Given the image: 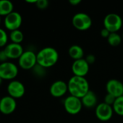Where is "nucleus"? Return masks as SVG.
I'll return each mask as SVG.
<instances>
[{
	"label": "nucleus",
	"instance_id": "19",
	"mask_svg": "<svg viewBox=\"0 0 123 123\" xmlns=\"http://www.w3.org/2000/svg\"><path fill=\"white\" fill-rule=\"evenodd\" d=\"M108 43L112 47H117L120 45L123 41V37L117 32H112L107 38Z\"/></svg>",
	"mask_w": 123,
	"mask_h": 123
},
{
	"label": "nucleus",
	"instance_id": "3",
	"mask_svg": "<svg viewBox=\"0 0 123 123\" xmlns=\"http://www.w3.org/2000/svg\"><path fill=\"white\" fill-rule=\"evenodd\" d=\"M72 22L74 27L80 31L88 30L92 25L91 17L85 12L76 13L72 17Z\"/></svg>",
	"mask_w": 123,
	"mask_h": 123
},
{
	"label": "nucleus",
	"instance_id": "29",
	"mask_svg": "<svg viewBox=\"0 0 123 123\" xmlns=\"http://www.w3.org/2000/svg\"><path fill=\"white\" fill-rule=\"evenodd\" d=\"M25 1L27 3H30V4H36L37 0H26Z\"/></svg>",
	"mask_w": 123,
	"mask_h": 123
},
{
	"label": "nucleus",
	"instance_id": "16",
	"mask_svg": "<svg viewBox=\"0 0 123 123\" xmlns=\"http://www.w3.org/2000/svg\"><path fill=\"white\" fill-rule=\"evenodd\" d=\"M81 101L83 106L87 108H92L97 106V97L96 94L91 90L81 98Z\"/></svg>",
	"mask_w": 123,
	"mask_h": 123
},
{
	"label": "nucleus",
	"instance_id": "23",
	"mask_svg": "<svg viewBox=\"0 0 123 123\" xmlns=\"http://www.w3.org/2000/svg\"><path fill=\"white\" fill-rule=\"evenodd\" d=\"M116 97H114L113 95H112V94H106V96H105V97H104V103H106L107 105H110V106H113V105H114V103H115V100H116Z\"/></svg>",
	"mask_w": 123,
	"mask_h": 123
},
{
	"label": "nucleus",
	"instance_id": "27",
	"mask_svg": "<svg viewBox=\"0 0 123 123\" xmlns=\"http://www.w3.org/2000/svg\"><path fill=\"white\" fill-rule=\"evenodd\" d=\"M111 34V32L106 28H103L101 30V37H104V38H108V37L109 36V35Z\"/></svg>",
	"mask_w": 123,
	"mask_h": 123
},
{
	"label": "nucleus",
	"instance_id": "7",
	"mask_svg": "<svg viewBox=\"0 0 123 123\" xmlns=\"http://www.w3.org/2000/svg\"><path fill=\"white\" fill-rule=\"evenodd\" d=\"M18 74L17 66L11 62L0 63V77L5 80L14 79Z\"/></svg>",
	"mask_w": 123,
	"mask_h": 123
},
{
	"label": "nucleus",
	"instance_id": "26",
	"mask_svg": "<svg viewBox=\"0 0 123 123\" xmlns=\"http://www.w3.org/2000/svg\"><path fill=\"white\" fill-rule=\"evenodd\" d=\"M8 59L7 55H6V53L4 50H0V62L1 63H4V62H7V60Z\"/></svg>",
	"mask_w": 123,
	"mask_h": 123
},
{
	"label": "nucleus",
	"instance_id": "8",
	"mask_svg": "<svg viewBox=\"0 0 123 123\" xmlns=\"http://www.w3.org/2000/svg\"><path fill=\"white\" fill-rule=\"evenodd\" d=\"M22 16L17 12L13 11L4 17V26L10 31L19 30L22 25Z\"/></svg>",
	"mask_w": 123,
	"mask_h": 123
},
{
	"label": "nucleus",
	"instance_id": "18",
	"mask_svg": "<svg viewBox=\"0 0 123 123\" xmlns=\"http://www.w3.org/2000/svg\"><path fill=\"white\" fill-rule=\"evenodd\" d=\"M14 6L9 0H0V16H7L13 12Z\"/></svg>",
	"mask_w": 123,
	"mask_h": 123
},
{
	"label": "nucleus",
	"instance_id": "17",
	"mask_svg": "<svg viewBox=\"0 0 123 123\" xmlns=\"http://www.w3.org/2000/svg\"><path fill=\"white\" fill-rule=\"evenodd\" d=\"M68 54L74 61H77L83 58L84 50L81 46L78 45H72L68 50Z\"/></svg>",
	"mask_w": 123,
	"mask_h": 123
},
{
	"label": "nucleus",
	"instance_id": "4",
	"mask_svg": "<svg viewBox=\"0 0 123 123\" xmlns=\"http://www.w3.org/2000/svg\"><path fill=\"white\" fill-rule=\"evenodd\" d=\"M104 26L111 33L117 32L123 27V19L116 13L108 14L104 19Z\"/></svg>",
	"mask_w": 123,
	"mask_h": 123
},
{
	"label": "nucleus",
	"instance_id": "5",
	"mask_svg": "<svg viewBox=\"0 0 123 123\" xmlns=\"http://www.w3.org/2000/svg\"><path fill=\"white\" fill-rule=\"evenodd\" d=\"M83 107L82 101L80 98L70 95L64 100L65 110L70 115H74L78 114L81 111Z\"/></svg>",
	"mask_w": 123,
	"mask_h": 123
},
{
	"label": "nucleus",
	"instance_id": "33",
	"mask_svg": "<svg viewBox=\"0 0 123 123\" xmlns=\"http://www.w3.org/2000/svg\"><path fill=\"white\" fill-rule=\"evenodd\" d=\"M0 102H1V98H0Z\"/></svg>",
	"mask_w": 123,
	"mask_h": 123
},
{
	"label": "nucleus",
	"instance_id": "31",
	"mask_svg": "<svg viewBox=\"0 0 123 123\" xmlns=\"http://www.w3.org/2000/svg\"><path fill=\"white\" fill-rule=\"evenodd\" d=\"M122 37H123V36H122Z\"/></svg>",
	"mask_w": 123,
	"mask_h": 123
},
{
	"label": "nucleus",
	"instance_id": "1",
	"mask_svg": "<svg viewBox=\"0 0 123 123\" xmlns=\"http://www.w3.org/2000/svg\"><path fill=\"white\" fill-rule=\"evenodd\" d=\"M67 86L70 95L80 99L90 91L89 83L85 77L73 76L69 79Z\"/></svg>",
	"mask_w": 123,
	"mask_h": 123
},
{
	"label": "nucleus",
	"instance_id": "30",
	"mask_svg": "<svg viewBox=\"0 0 123 123\" xmlns=\"http://www.w3.org/2000/svg\"><path fill=\"white\" fill-rule=\"evenodd\" d=\"M2 80H3V79L0 77V86H1V83H2Z\"/></svg>",
	"mask_w": 123,
	"mask_h": 123
},
{
	"label": "nucleus",
	"instance_id": "10",
	"mask_svg": "<svg viewBox=\"0 0 123 123\" xmlns=\"http://www.w3.org/2000/svg\"><path fill=\"white\" fill-rule=\"evenodd\" d=\"M9 96L14 99L21 98L25 92V88L22 83L19 81H11L7 86Z\"/></svg>",
	"mask_w": 123,
	"mask_h": 123
},
{
	"label": "nucleus",
	"instance_id": "9",
	"mask_svg": "<svg viewBox=\"0 0 123 123\" xmlns=\"http://www.w3.org/2000/svg\"><path fill=\"white\" fill-rule=\"evenodd\" d=\"M113 114L114 110L112 107L104 102H101L96 107L95 115L96 117L102 122L109 121L112 117Z\"/></svg>",
	"mask_w": 123,
	"mask_h": 123
},
{
	"label": "nucleus",
	"instance_id": "15",
	"mask_svg": "<svg viewBox=\"0 0 123 123\" xmlns=\"http://www.w3.org/2000/svg\"><path fill=\"white\" fill-rule=\"evenodd\" d=\"M4 50L5 51L7 58L9 59H19L24 52L23 48L20 44L14 43H11L7 45Z\"/></svg>",
	"mask_w": 123,
	"mask_h": 123
},
{
	"label": "nucleus",
	"instance_id": "12",
	"mask_svg": "<svg viewBox=\"0 0 123 123\" xmlns=\"http://www.w3.org/2000/svg\"><path fill=\"white\" fill-rule=\"evenodd\" d=\"M17 107L15 99L10 96H6L1 99L0 112L4 115H9L12 113Z\"/></svg>",
	"mask_w": 123,
	"mask_h": 123
},
{
	"label": "nucleus",
	"instance_id": "11",
	"mask_svg": "<svg viewBox=\"0 0 123 123\" xmlns=\"http://www.w3.org/2000/svg\"><path fill=\"white\" fill-rule=\"evenodd\" d=\"M90 65L85 58L74 61L72 65V71L74 76L85 77L89 71Z\"/></svg>",
	"mask_w": 123,
	"mask_h": 123
},
{
	"label": "nucleus",
	"instance_id": "24",
	"mask_svg": "<svg viewBox=\"0 0 123 123\" xmlns=\"http://www.w3.org/2000/svg\"><path fill=\"white\" fill-rule=\"evenodd\" d=\"M36 5L38 9H44L48 7L49 1L47 0H37V2H36Z\"/></svg>",
	"mask_w": 123,
	"mask_h": 123
},
{
	"label": "nucleus",
	"instance_id": "22",
	"mask_svg": "<svg viewBox=\"0 0 123 123\" xmlns=\"http://www.w3.org/2000/svg\"><path fill=\"white\" fill-rule=\"evenodd\" d=\"M8 40V36L7 32L1 28H0V48L6 45Z\"/></svg>",
	"mask_w": 123,
	"mask_h": 123
},
{
	"label": "nucleus",
	"instance_id": "25",
	"mask_svg": "<svg viewBox=\"0 0 123 123\" xmlns=\"http://www.w3.org/2000/svg\"><path fill=\"white\" fill-rule=\"evenodd\" d=\"M85 59H86V61L88 62V63L89 65H91V64L94 63H95V61H96L95 56H94V55H92V54L88 55Z\"/></svg>",
	"mask_w": 123,
	"mask_h": 123
},
{
	"label": "nucleus",
	"instance_id": "13",
	"mask_svg": "<svg viewBox=\"0 0 123 123\" xmlns=\"http://www.w3.org/2000/svg\"><path fill=\"white\" fill-rule=\"evenodd\" d=\"M49 92L54 97H62L68 92L67 83L62 80H57L51 85Z\"/></svg>",
	"mask_w": 123,
	"mask_h": 123
},
{
	"label": "nucleus",
	"instance_id": "6",
	"mask_svg": "<svg viewBox=\"0 0 123 123\" xmlns=\"http://www.w3.org/2000/svg\"><path fill=\"white\" fill-rule=\"evenodd\" d=\"M19 66L25 70L33 68L37 65L36 54L31 50L24 51L18 59Z\"/></svg>",
	"mask_w": 123,
	"mask_h": 123
},
{
	"label": "nucleus",
	"instance_id": "21",
	"mask_svg": "<svg viewBox=\"0 0 123 123\" xmlns=\"http://www.w3.org/2000/svg\"><path fill=\"white\" fill-rule=\"evenodd\" d=\"M114 112L120 116H123V96L117 97L112 106Z\"/></svg>",
	"mask_w": 123,
	"mask_h": 123
},
{
	"label": "nucleus",
	"instance_id": "28",
	"mask_svg": "<svg viewBox=\"0 0 123 123\" xmlns=\"http://www.w3.org/2000/svg\"><path fill=\"white\" fill-rule=\"evenodd\" d=\"M69 3L72 6H78L79 4L81 3V1L80 0H70Z\"/></svg>",
	"mask_w": 123,
	"mask_h": 123
},
{
	"label": "nucleus",
	"instance_id": "32",
	"mask_svg": "<svg viewBox=\"0 0 123 123\" xmlns=\"http://www.w3.org/2000/svg\"><path fill=\"white\" fill-rule=\"evenodd\" d=\"M0 23H1V17H0Z\"/></svg>",
	"mask_w": 123,
	"mask_h": 123
},
{
	"label": "nucleus",
	"instance_id": "14",
	"mask_svg": "<svg viewBox=\"0 0 123 123\" xmlns=\"http://www.w3.org/2000/svg\"><path fill=\"white\" fill-rule=\"evenodd\" d=\"M106 89L108 94H110L116 98L123 96V84L117 79H110L107 81Z\"/></svg>",
	"mask_w": 123,
	"mask_h": 123
},
{
	"label": "nucleus",
	"instance_id": "20",
	"mask_svg": "<svg viewBox=\"0 0 123 123\" xmlns=\"http://www.w3.org/2000/svg\"><path fill=\"white\" fill-rule=\"evenodd\" d=\"M9 37H10L12 43L20 44L24 39V35L21 30H16L11 31L10 35H9Z\"/></svg>",
	"mask_w": 123,
	"mask_h": 123
},
{
	"label": "nucleus",
	"instance_id": "2",
	"mask_svg": "<svg viewBox=\"0 0 123 123\" xmlns=\"http://www.w3.org/2000/svg\"><path fill=\"white\" fill-rule=\"evenodd\" d=\"M36 56L37 64L44 68L52 67L59 60V53L52 47L42 48L36 54Z\"/></svg>",
	"mask_w": 123,
	"mask_h": 123
}]
</instances>
